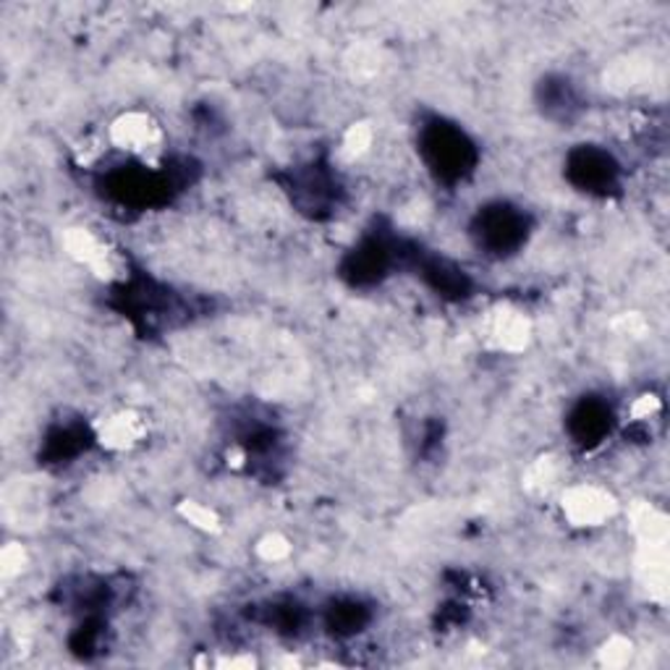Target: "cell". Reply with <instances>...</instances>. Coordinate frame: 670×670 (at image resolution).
<instances>
[{
    "mask_svg": "<svg viewBox=\"0 0 670 670\" xmlns=\"http://www.w3.org/2000/svg\"><path fill=\"white\" fill-rule=\"evenodd\" d=\"M526 234H530V218H526L524 210L513 208L508 202L487 204L476 215L474 238L480 247L487 249V255H513L519 247H524Z\"/></svg>",
    "mask_w": 670,
    "mask_h": 670,
    "instance_id": "cell-2",
    "label": "cell"
},
{
    "mask_svg": "<svg viewBox=\"0 0 670 670\" xmlns=\"http://www.w3.org/2000/svg\"><path fill=\"white\" fill-rule=\"evenodd\" d=\"M87 441L84 437V430L82 427H74V424H63V427H58L53 435L48 437V443H45V450L50 454V459L63 463V461H71L74 456H79L84 448H87Z\"/></svg>",
    "mask_w": 670,
    "mask_h": 670,
    "instance_id": "cell-6",
    "label": "cell"
},
{
    "mask_svg": "<svg viewBox=\"0 0 670 670\" xmlns=\"http://www.w3.org/2000/svg\"><path fill=\"white\" fill-rule=\"evenodd\" d=\"M603 495H597L595 489H582L569 500V511L571 517L579 521V524H595L600 521L605 513H608V506H605Z\"/></svg>",
    "mask_w": 670,
    "mask_h": 670,
    "instance_id": "cell-8",
    "label": "cell"
},
{
    "mask_svg": "<svg viewBox=\"0 0 670 670\" xmlns=\"http://www.w3.org/2000/svg\"><path fill=\"white\" fill-rule=\"evenodd\" d=\"M367 610L359 603H338L333 605L331 613H327V623H331V629L335 634H357L359 629L367 623Z\"/></svg>",
    "mask_w": 670,
    "mask_h": 670,
    "instance_id": "cell-7",
    "label": "cell"
},
{
    "mask_svg": "<svg viewBox=\"0 0 670 670\" xmlns=\"http://www.w3.org/2000/svg\"><path fill=\"white\" fill-rule=\"evenodd\" d=\"M539 102H543L545 113L550 119L571 121L579 113V92L576 87L563 76H550L543 87H539Z\"/></svg>",
    "mask_w": 670,
    "mask_h": 670,
    "instance_id": "cell-5",
    "label": "cell"
},
{
    "mask_svg": "<svg viewBox=\"0 0 670 670\" xmlns=\"http://www.w3.org/2000/svg\"><path fill=\"white\" fill-rule=\"evenodd\" d=\"M610 424H613V414H610L608 404L597 401V398H586V401L579 404L569 419L573 441L586 448L603 443V437L610 433Z\"/></svg>",
    "mask_w": 670,
    "mask_h": 670,
    "instance_id": "cell-4",
    "label": "cell"
},
{
    "mask_svg": "<svg viewBox=\"0 0 670 670\" xmlns=\"http://www.w3.org/2000/svg\"><path fill=\"white\" fill-rule=\"evenodd\" d=\"M419 152L435 173L437 182H461L474 171L476 147L461 126L448 121H430L419 132Z\"/></svg>",
    "mask_w": 670,
    "mask_h": 670,
    "instance_id": "cell-1",
    "label": "cell"
},
{
    "mask_svg": "<svg viewBox=\"0 0 670 670\" xmlns=\"http://www.w3.org/2000/svg\"><path fill=\"white\" fill-rule=\"evenodd\" d=\"M569 178L586 195H608L618 184V163L613 154L597 147H579L569 154Z\"/></svg>",
    "mask_w": 670,
    "mask_h": 670,
    "instance_id": "cell-3",
    "label": "cell"
}]
</instances>
